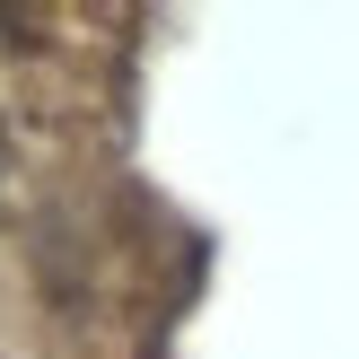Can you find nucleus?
Instances as JSON below:
<instances>
[{
	"label": "nucleus",
	"mask_w": 359,
	"mask_h": 359,
	"mask_svg": "<svg viewBox=\"0 0 359 359\" xmlns=\"http://www.w3.org/2000/svg\"><path fill=\"white\" fill-rule=\"evenodd\" d=\"M0 27H9V18H0Z\"/></svg>",
	"instance_id": "nucleus-1"
}]
</instances>
